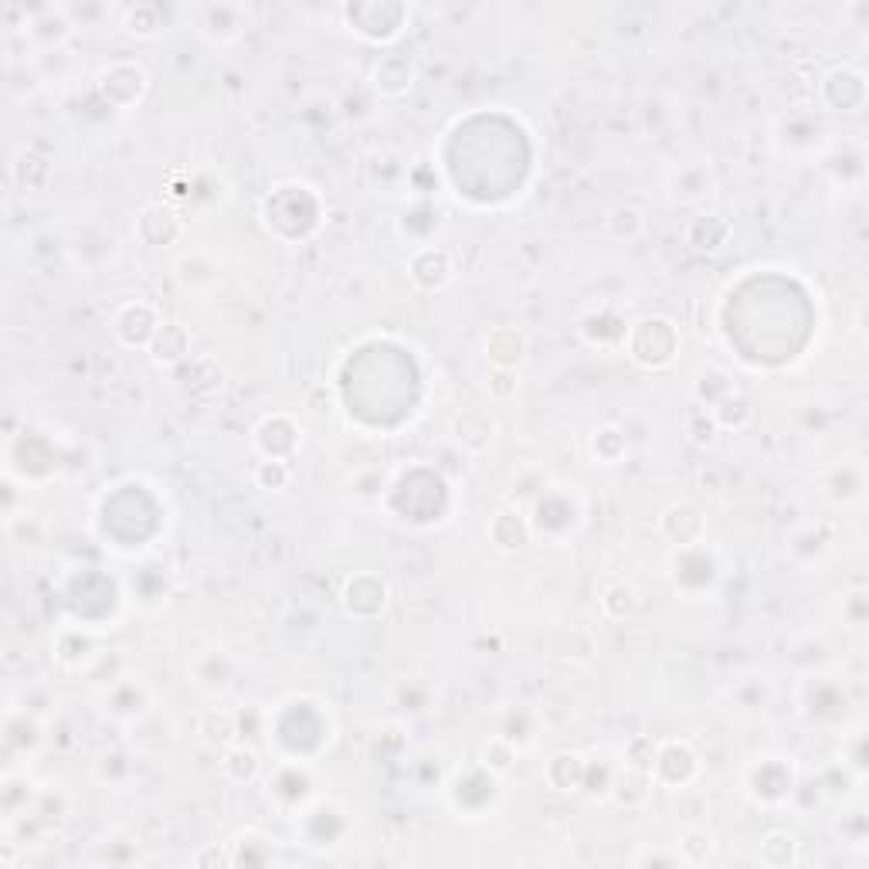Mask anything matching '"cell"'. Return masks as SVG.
Wrapping results in <instances>:
<instances>
[{"label":"cell","mask_w":869,"mask_h":869,"mask_svg":"<svg viewBox=\"0 0 869 869\" xmlns=\"http://www.w3.org/2000/svg\"><path fill=\"white\" fill-rule=\"evenodd\" d=\"M160 326H163V323L157 320V313H153V306H146V303H129V306H123V309H116V316H113V333H116V340L123 343V347H129V350H136V347H150L153 337H157Z\"/></svg>","instance_id":"cell-1"},{"label":"cell","mask_w":869,"mask_h":869,"mask_svg":"<svg viewBox=\"0 0 869 869\" xmlns=\"http://www.w3.org/2000/svg\"><path fill=\"white\" fill-rule=\"evenodd\" d=\"M384 605H387V584L381 578H374V574H357V578H350L347 588H343V608H347V615L360 618V622L377 618L384 612Z\"/></svg>","instance_id":"cell-2"},{"label":"cell","mask_w":869,"mask_h":869,"mask_svg":"<svg viewBox=\"0 0 869 869\" xmlns=\"http://www.w3.org/2000/svg\"><path fill=\"white\" fill-rule=\"evenodd\" d=\"M791 785H795V771L785 757H764L761 764L751 771V791L757 802H785L791 795Z\"/></svg>","instance_id":"cell-3"},{"label":"cell","mask_w":869,"mask_h":869,"mask_svg":"<svg viewBox=\"0 0 869 869\" xmlns=\"http://www.w3.org/2000/svg\"><path fill=\"white\" fill-rule=\"evenodd\" d=\"M659 530L669 544L676 547H696L707 533V520H703L700 506L693 503H673L659 520Z\"/></svg>","instance_id":"cell-4"},{"label":"cell","mask_w":869,"mask_h":869,"mask_svg":"<svg viewBox=\"0 0 869 869\" xmlns=\"http://www.w3.org/2000/svg\"><path fill=\"white\" fill-rule=\"evenodd\" d=\"M136 235L153 248L174 245L177 238L184 235V221H180L177 211L167 208V204H146V208L136 214Z\"/></svg>","instance_id":"cell-5"},{"label":"cell","mask_w":869,"mask_h":869,"mask_svg":"<svg viewBox=\"0 0 869 869\" xmlns=\"http://www.w3.org/2000/svg\"><path fill=\"white\" fill-rule=\"evenodd\" d=\"M126 89V96H129V102H140L143 96H146V72L140 65H133V62H116V65H109V68H102L99 72V92H102V99L109 102V106H116L119 109V92Z\"/></svg>","instance_id":"cell-6"},{"label":"cell","mask_w":869,"mask_h":869,"mask_svg":"<svg viewBox=\"0 0 869 869\" xmlns=\"http://www.w3.org/2000/svg\"><path fill=\"white\" fill-rule=\"evenodd\" d=\"M452 258L449 252H442V248L428 245V248H418L415 258H411V279H415L418 289L425 292H438L445 289L452 282Z\"/></svg>","instance_id":"cell-7"},{"label":"cell","mask_w":869,"mask_h":869,"mask_svg":"<svg viewBox=\"0 0 869 869\" xmlns=\"http://www.w3.org/2000/svg\"><path fill=\"white\" fill-rule=\"evenodd\" d=\"M486 360L499 371H516L527 357V337L516 326H496L486 333Z\"/></svg>","instance_id":"cell-8"},{"label":"cell","mask_w":869,"mask_h":869,"mask_svg":"<svg viewBox=\"0 0 869 869\" xmlns=\"http://www.w3.org/2000/svg\"><path fill=\"white\" fill-rule=\"evenodd\" d=\"M374 85H377V92L387 99L404 96V92L415 85V62H411L408 55H401V51L384 55L381 62L374 65Z\"/></svg>","instance_id":"cell-9"},{"label":"cell","mask_w":869,"mask_h":869,"mask_svg":"<svg viewBox=\"0 0 869 869\" xmlns=\"http://www.w3.org/2000/svg\"><path fill=\"white\" fill-rule=\"evenodd\" d=\"M452 435L469 455H483L489 445H493L496 421L489 418L486 411H462V415L452 421Z\"/></svg>","instance_id":"cell-10"},{"label":"cell","mask_w":869,"mask_h":869,"mask_svg":"<svg viewBox=\"0 0 869 869\" xmlns=\"http://www.w3.org/2000/svg\"><path fill=\"white\" fill-rule=\"evenodd\" d=\"M533 537V527L527 523V516H520L516 510H499L493 520H489V540L506 550V554H516V550H523L530 544Z\"/></svg>","instance_id":"cell-11"},{"label":"cell","mask_w":869,"mask_h":869,"mask_svg":"<svg viewBox=\"0 0 869 869\" xmlns=\"http://www.w3.org/2000/svg\"><path fill=\"white\" fill-rule=\"evenodd\" d=\"M146 350H150V357L157 367H177V364H184L187 354H191V337H187V330L180 323H163Z\"/></svg>","instance_id":"cell-12"},{"label":"cell","mask_w":869,"mask_h":869,"mask_svg":"<svg viewBox=\"0 0 869 869\" xmlns=\"http://www.w3.org/2000/svg\"><path fill=\"white\" fill-rule=\"evenodd\" d=\"M730 238V221L720 214H700L686 225V245L693 252H720Z\"/></svg>","instance_id":"cell-13"},{"label":"cell","mask_w":869,"mask_h":869,"mask_svg":"<svg viewBox=\"0 0 869 869\" xmlns=\"http://www.w3.org/2000/svg\"><path fill=\"white\" fill-rule=\"evenodd\" d=\"M717 856V836L700 822H686L683 832H679V853L676 859L686 866H703Z\"/></svg>","instance_id":"cell-14"},{"label":"cell","mask_w":869,"mask_h":869,"mask_svg":"<svg viewBox=\"0 0 869 869\" xmlns=\"http://www.w3.org/2000/svg\"><path fill=\"white\" fill-rule=\"evenodd\" d=\"M547 781L557 791H581L588 781V761L581 754H554L547 761Z\"/></svg>","instance_id":"cell-15"},{"label":"cell","mask_w":869,"mask_h":869,"mask_svg":"<svg viewBox=\"0 0 869 869\" xmlns=\"http://www.w3.org/2000/svg\"><path fill=\"white\" fill-rule=\"evenodd\" d=\"M258 768H262V761H258L255 747L231 744V747H225V754H221V771H225V778L235 781V785H248V781H255Z\"/></svg>","instance_id":"cell-16"},{"label":"cell","mask_w":869,"mask_h":869,"mask_svg":"<svg viewBox=\"0 0 869 869\" xmlns=\"http://www.w3.org/2000/svg\"><path fill=\"white\" fill-rule=\"evenodd\" d=\"M628 452V438L618 425H601L595 435H591V459L598 466H618Z\"/></svg>","instance_id":"cell-17"},{"label":"cell","mask_w":869,"mask_h":869,"mask_svg":"<svg viewBox=\"0 0 869 869\" xmlns=\"http://www.w3.org/2000/svg\"><path fill=\"white\" fill-rule=\"evenodd\" d=\"M642 228H645V214L642 208H635V204H615L605 218V231L612 238H618V242H635V238L642 235Z\"/></svg>","instance_id":"cell-18"},{"label":"cell","mask_w":869,"mask_h":869,"mask_svg":"<svg viewBox=\"0 0 869 869\" xmlns=\"http://www.w3.org/2000/svg\"><path fill=\"white\" fill-rule=\"evenodd\" d=\"M11 174H14V180L21 187L41 191V187H48V180H51V163H48V157H38V153H31V150H21L14 157Z\"/></svg>","instance_id":"cell-19"},{"label":"cell","mask_w":869,"mask_h":869,"mask_svg":"<svg viewBox=\"0 0 869 869\" xmlns=\"http://www.w3.org/2000/svg\"><path fill=\"white\" fill-rule=\"evenodd\" d=\"M757 859H761L764 866H774V869L795 866L798 863L795 836H788V832H768L764 842H761V849H757Z\"/></svg>","instance_id":"cell-20"},{"label":"cell","mask_w":869,"mask_h":869,"mask_svg":"<svg viewBox=\"0 0 869 869\" xmlns=\"http://www.w3.org/2000/svg\"><path fill=\"white\" fill-rule=\"evenodd\" d=\"M710 415H713V421H717L720 432H727V428H744L747 421L754 418V408H751V401L734 391V394H727L724 401L713 404Z\"/></svg>","instance_id":"cell-21"},{"label":"cell","mask_w":869,"mask_h":869,"mask_svg":"<svg viewBox=\"0 0 869 869\" xmlns=\"http://www.w3.org/2000/svg\"><path fill=\"white\" fill-rule=\"evenodd\" d=\"M693 394H696V401H700L703 408H713V404L724 401L727 394H734V384H730V377L724 371H717V367H707V371L696 377Z\"/></svg>","instance_id":"cell-22"},{"label":"cell","mask_w":869,"mask_h":869,"mask_svg":"<svg viewBox=\"0 0 869 869\" xmlns=\"http://www.w3.org/2000/svg\"><path fill=\"white\" fill-rule=\"evenodd\" d=\"M513 761H516V747L506 734L489 737V741L483 744V768L489 774H506L513 768Z\"/></svg>","instance_id":"cell-23"},{"label":"cell","mask_w":869,"mask_h":869,"mask_svg":"<svg viewBox=\"0 0 869 869\" xmlns=\"http://www.w3.org/2000/svg\"><path fill=\"white\" fill-rule=\"evenodd\" d=\"M123 28L126 34H133V38H153V34H160L163 24H160L157 7H126Z\"/></svg>","instance_id":"cell-24"},{"label":"cell","mask_w":869,"mask_h":869,"mask_svg":"<svg viewBox=\"0 0 869 869\" xmlns=\"http://www.w3.org/2000/svg\"><path fill=\"white\" fill-rule=\"evenodd\" d=\"M255 483L269 493H282L292 483V469L286 459H262L255 466Z\"/></svg>","instance_id":"cell-25"},{"label":"cell","mask_w":869,"mask_h":869,"mask_svg":"<svg viewBox=\"0 0 869 869\" xmlns=\"http://www.w3.org/2000/svg\"><path fill=\"white\" fill-rule=\"evenodd\" d=\"M601 612H605V618H612V622H622V618L635 612V591L628 588V584L605 588V595H601Z\"/></svg>","instance_id":"cell-26"},{"label":"cell","mask_w":869,"mask_h":869,"mask_svg":"<svg viewBox=\"0 0 869 869\" xmlns=\"http://www.w3.org/2000/svg\"><path fill=\"white\" fill-rule=\"evenodd\" d=\"M656 751H659V744L652 741V737H645V734L632 737V741L625 744V768L649 774L652 764H656Z\"/></svg>","instance_id":"cell-27"},{"label":"cell","mask_w":869,"mask_h":869,"mask_svg":"<svg viewBox=\"0 0 869 869\" xmlns=\"http://www.w3.org/2000/svg\"><path fill=\"white\" fill-rule=\"evenodd\" d=\"M686 435H690V442H693V445H703V449L717 442L720 428H717V421H713L710 408H696L693 415L686 418Z\"/></svg>","instance_id":"cell-28"},{"label":"cell","mask_w":869,"mask_h":869,"mask_svg":"<svg viewBox=\"0 0 869 869\" xmlns=\"http://www.w3.org/2000/svg\"><path fill=\"white\" fill-rule=\"evenodd\" d=\"M201 734H204V741H208L211 747H231V741H235V717L221 710L218 713V727L201 724Z\"/></svg>","instance_id":"cell-29"},{"label":"cell","mask_w":869,"mask_h":869,"mask_svg":"<svg viewBox=\"0 0 869 869\" xmlns=\"http://www.w3.org/2000/svg\"><path fill=\"white\" fill-rule=\"evenodd\" d=\"M696 167H686V170H679V177H676V197L679 201H696V197H703V194H710L707 187H710V180H703V184H696Z\"/></svg>","instance_id":"cell-30"},{"label":"cell","mask_w":869,"mask_h":869,"mask_svg":"<svg viewBox=\"0 0 869 869\" xmlns=\"http://www.w3.org/2000/svg\"><path fill=\"white\" fill-rule=\"evenodd\" d=\"M516 387H520L516 371H499V367H493V374H489V394H493L496 401H510Z\"/></svg>","instance_id":"cell-31"},{"label":"cell","mask_w":869,"mask_h":869,"mask_svg":"<svg viewBox=\"0 0 869 869\" xmlns=\"http://www.w3.org/2000/svg\"><path fill=\"white\" fill-rule=\"evenodd\" d=\"M842 622L849 628H863L866 622V595L863 591H853V595L842 598Z\"/></svg>","instance_id":"cell-32"},{"label":"cell","mask_w":869,"mask_h":869,"mask_svg":"<svg viewBox=\"0 0 869 869\" xmlns=\"http://www.w3.org/2000/svg\"><path fill=\"white\" fill-rule=\"evenodd\" d=\"M635 863H676L673 856H649V853H642V856H635Z\"/></svg>","instance_id":"cell-33"}]
</instances>
